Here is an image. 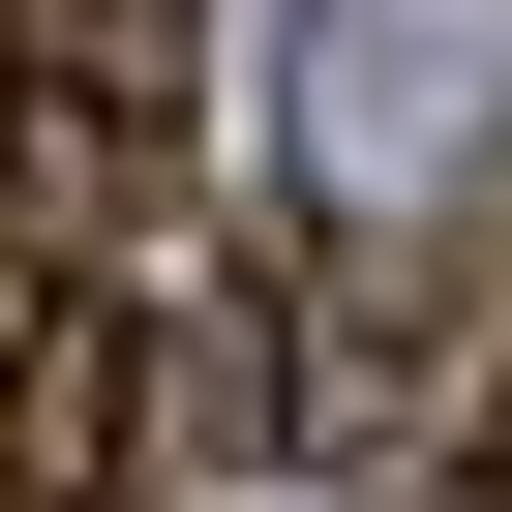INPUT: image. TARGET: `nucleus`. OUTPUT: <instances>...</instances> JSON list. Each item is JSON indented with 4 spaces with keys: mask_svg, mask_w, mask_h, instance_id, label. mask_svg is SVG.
I'll use <instances>...</instances> for the list:
<instances>
[{
    "mask_svg": "<svg viewBox=\"0 0 512 512\" xmlns=\"http://www.w3.org/2000/svg\"><path fill=\"white\" fill-rule=\"evenodd\" d=\"M272 61H302V181H332V211H452V181L512 151L482 0H272Z\"/></svg>",
    "mask_w": 512,
    "mask_h": 512,
    "instance_id": "nucleus-1",
    "label": "nucleus"
},
{
    "mask_svg": "<svg viewBox=\"0 0 512 512\" xmlns=\"http://www.w3.org/2000/svg\"><path fill=\"white\" fill-rule=\"evenodd\" d=\"M452 512H512V422H482V452H452Z\"/></svg>",
    "mask_w": 512,
    "mask_h": 512,
    "instance_id": "nucleus-2",
    "label": "nucleus"
}]
</instances>
